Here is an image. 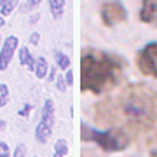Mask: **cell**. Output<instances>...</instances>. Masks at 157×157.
Returning <instances> with one entry per match:
<instances>
[{
    "instance_id": "5b68a950",
    "label": "cell",
    "mask_w": 157,
    "mask_h": 157,
    "mask_svg": "<svg viewBox=\"0 0 157 157\" xmlns=\"http://www.w3.org/2000/svg\"><path fill=\"white\" fill-rule=\"evenodd\" d=\"M100 17L107 28H112L128 19V11L124 4L119 0H105L100 7Z\"/></svg>"
},
{
    "instance_id": "ac0fdd59",
    "label": "cell",
    "mask_w": 157,
    "mask_h": 157,
    "mask_svg": "<svg viewBox=\"0 0 157 157\" xmlns=\"http://www.w3.org/2000/svg\"><path fill=\"white\" fill-rule=\"evenodd\" d=\"M0 157H11V150L6 141H0Z\"/></svg>"
},
{
    "instance_id": "d4e9b609",
    "label": "cell",
    "mask_w": 157,
    "mask_h": 157,
    "mask_svg": "<svg viewBox=\"0 0 157 157\" xmlns=\"http://www.w3.org/2000/svg\"><path fill=\"white\" fill-rule=\"evenodd\" d=\"M4 19H6V17H4V16H0V26H4V23H6Z\"/></svg>"
},
{
    "instance_id": "ffe728a7",
    "label": "cell",
    "mask_w": 157,
    "mask_h": 157,
    "mask_svg": "<svg viewBox=\"0 0 157 157\" xmlns=\"http://www.w3.org/2000/svg\"><path fill=\"white\" fill-rule=\"evenodd\" d=\"M40 2H42V0H26V9H35V7L39 6Z\"/></svg>"
},
{
    "instance_id": "52a82bcc",
    "label": "cell",
    "mask_w": 157,
    "mask_h": 157,
    "mask_svg": "<svg viewBox=\"0 0 157 157\" xmlns=\"http://www.w3.org/2000/svg\"><path fill=\"white\" fill-rule=\"evenodd\" d=\"M19 49V39L16 35H9L7 39H4L2 45H0V72L7 70L9 63L12 61L14 52Z\"/></svg>"
},
{
    "instance_id": "484cf974",
    "label": "cell",
    "mask_w": 157,
    "mask_h": 157,
    "mask_svg": "<svg viewBox=\"0 0 157 157\" xmlns=\"http://www.w3.org/2000/svg\"><path fill=\"white\" fill-rule=\"evenodd\" d=\"M82 157H96V155H91V154H89V155H86V154H84V155H82Z\"/></svg>"
},
{
    "instance_id": "ba28073f",
    "label": "cell",
    "mask_w": 157,
    "mask_h": 157,
    "mask_svg": "<svg viewBox=\"0 0 157 157\" xmlns=\"http://www.w3.org/2000/svg\"><path fill=\"white\" fill-rule=\"evenodd\" d=\"M138 19L143 25H157V0H141V7L138 11Z\"/></svg>"
},
{
    "instance_id": "30bf717a",
    "label": "cell",
    "mask_w": 157,
    "mask_h": 157,
    "mask_svg": "<svg viewBox=\"0 0 157 157\" xmlns=\"http://www.w3.org/2000/svg\"><path fill=\"white\" fill-rule=\"evenodd\" d=\"M65 6H67V0H49L51 16L54 19H61L63 12H65Z\"/></svg>"
},
{
    "instance_id": "9a60e30c",
    "label": "cell",
    "mask_w": 157,
    "mask_h": 157,
    "mask_svg": "<svg viewBox=\"0 0 157 157\" xmlns=\"http://www.w3.org/2000/svg\"><path fill=\"white\" fill-rule=\"evenodd\" d=\"M9 103V87L6 84H0V108H4Z\"/></svg>"
},
{
    "instance_id": "6da1fadb",
    "label": "cell",
    "mask_w": 157,
    "mask_h": 157,
    "mask_svg": "<svg viewBox=\"0 0 157 157\" xmlns=\"http://www.w3.org/2000/svg\"><path fill=\"white\" fill-rule=\"evenodd\" d=\"M101 126L124 129L140 145L157 143V91L145 82H133L94 105Z\"/></svg>"
},
{
    "instance_id": "3957f363",
    "label": "cell",
    "mask_w": 157,
    "mask_h": 157,
    "mask_svg": "<svg viewBox=\"0 0 157 157\" xmlns=\"http://www.w3.org/2000/svg\"><path fill=\"white\" fill-rule=\"evenodd\" d=\"M80 140L87 141V143H94L98 145L103 152L108 154H117V152H124L131 145V136L121 128H108L107 131H100V129L89 128L82 122L80 126Z\"/></svg>"
},
{
    "instance_id": "9c48e42d",
    "label": "cell",
    "mask_w": 157,
    "mask_h": 157,
    "mask_svg": "<svg viewBox=\"0 0 157 157\" xmlns=\"http://www.w3.org/2000/svg\"><path fill=\"white\" fill-rule=\"evenodd\" d=\"M17 58H19V63L23 67H26L30 72H35V63H37V58L32 56L28 47H19L17 51Z\"/></svg>"
},
{
    "instance_id": "7402d4cb",
    "label": "cell",
    "mask_w": 157,
    "mask_h": 157,
    "mask_svg": "<svg viewBox=\"0 0 157 157\" xmlns=\"http://www.w3.org/2000/svg\"><path fill=\"white\" fill-rule=\"evenodd\" d=\"M65 78H67V84H68V86L73 84V72H72V70H67V75H65Z\"/></svg>"
},
{
    "instance_id": "4316f807",
    "label": "cell",
    "mask_w": 157,
    "mask_h": 157,
    "mask_svg": "<svg viewBox=\"0 0 157 157\" xmlns=\"http://www.w3.org/2000/svg\"><path fill=\"white\" fill-rule=\"evenodd\" d=\"M0 45H2V35H0Z\"/></svg>"
},
{
    "instance_id": "4fadbf2b",
    "label": "cell",
    "mask_w": 157,
    "mask_h": 157,
    "mask_svg": "<svg viewBox=\"0 0 157 157\" xmlns=\"http://www.w3.org/2000/svg\"><path fill=\"white\" fill-rule=\"evenodd\" d=\"M54 61H56V67L59 70H68L70 68V58L65 52H61V51H56L54 52Z\"/></svg>"
},
{
    "instance_id": "277c9868",
    "label": "cell",
    "mask_w": 157,
    "mask_h": 157,
    "mask_svg": "<svg viewBox=\"0 0 157 157\" xmlns=\"http://www.w3.org/2000/svg\"><path fill=\"white\" fill-rule=\"evenodd\" d=\"M135 63L143 77L157 78V40L145 44L136 52Z\"/></svg>"
},
{
    "instance_id": "cb8c5ba5",
    "label": "cell",
    "mask_w": 157,
    "mask_h": 157,
    "mask_svg": "<svg viewBox=\"0 0 157 157\" xmlns=\"http://www.w3.org/2000/svg\"><path fill=\"white\" fill-rule=\"evenodd\" d=\"M148 157H157V148H152L150 154H148Z\"/></svg>"
},
{
    "instance_id": "2e32d148",
    "label": "cell",
    "mask_w": 157,
    "mask_h": 157,
    "mask_svg": "<svg viewBox=\"0 0 157 157\" xmlns=\"http://www.w3.org/2000/svg\"><path fill=\"white\" fill-rule=\"evenodd\" d=\"M56 87H58V91H61V93H65V91H67L68 84H67V78L63 77V75L56 77Z\"/></svg>"
},
{
    "instance_id": "44dd1931",
    "label": "cell",
    "mask_w": 157,
    "mask_h": 157,
    "mask_svg": "<svg viewBox=\"0 0 157 157\" xmlns=\"http://www.w3.org/2000/svg\"><path fill=\"white\" fill-rule=\"evenodd\" d=\"M39 40H40V33L33 32V33H32V37H30V44H32V45H37V44H39Z\"/></svg>"
},
{
    "instance_id": "5bb4252c",
    "label": "cell",
    "mask_w": 157,
    "mask_h": 157,
    "mask_svg": "<svg viewBox=\"0 0 157 157\" xmlns=\"http://www.w3.org/2000/svg\"><path fill=\"white\" fill-rule=\"evenodd\" d=\"M68 154V141L67 140H58L56 143H54V154H52V157H65Z\"/></svg>"
},
{
    "instance_id": "e0dca14e",
    "label": "cell",
    "mask_w": 157,
    "mask_h": 157,
    "mask_svg": "<svg viewBox=\"0 0 157 157\" xmlns=\"http://www.w3.org/2000/svg\"><path fill=\"white\" fill-rule=\"evenodd\" d=\"M25 154H26V145L19 143V145L14 148V154H12V157H25Z\"/></svg>"
},
{
    "instance_id": "8fae6325",
    "label": "cell",
    "mask_w": 157,
    "mask_h": 157,
    "mask_svg": "<svg viewBox=\"0 0 157 157\" xmlns=\"http://www.w3.org/2000/svg\"><path fill=\"white\" fill-rule=\"evenodd\" d=\"M35 75L39 78H45L49 75V63L45 58H37V63H35Z\"/></svg>"
},
{
    "instance_id": "7c38bea8",
    "label": "cell",
    "mask_w": 157,
    "mask_h": 157,
    "mask_svg": "<svg viewBox=\"0 0 157 157\" xmlns=\"http://www.w3.org/2000/svg\"><path fill=\"white\" fill-rule=\"evenodd\" d=\"M17 2L19 0H0V16L7 17L9 14H12L17 7Z\"/></svg>"
},
{
    "instance_id": "83f0119b",
    "label": "cell",
    "mask_w": 157,
    "mask_h": 157,
    "mask_svg": "<svg viewBox=\"0 0 157 157\" xmlns=\"http://www.w3.org/2000/svg\"><path fill=\"white\" fill-rule=\"evenodd\" d=\"M33 157H37V155H33Z\"/></svg>"
},
{
    "instance_id": "d6986e66",
    "label": "cell",
    "mask_w": 157,
    "mask_h": 157,
    "mask_svg": "<svg viewBox=\"0 0 157 157\" xmlns=\"http://www.w3.org/2000/svg\"><path fill=\"white\" fill-rule=\"evenodd\" d=\"M32 108H33V107L26 103V105H25V108H23V110H19V115H21V117H28L30 112H32Z\"/></svg>"
},
{
    "instance_id": "603a6c76",
    "label": "cell",
    "mask_w": 157,
    "mask_h": 157,
    "mask_svg": "<svg viewBox=\"0 0 157 157\" xmlns=\"http://www.w3.org/2000/svg\"><path fill=\"white\" fill-rule=\"evenodd\" d=\"M6 126H7V122H6V121H0V133H4V129H6Z\"/></svg>"
},
{
    "instance_id": "7a4b0ae2",
    "label": "cell",
    "mask_w": 157,
    "mask_h": 157,
    "mask_svg": "<svg viewBox=\"0 0 157 157\" xmlns=\"http://www.w3.org/2000/svg\"><path fill=\"white\" fill-rule=\"evenodd\" d=\"M128 63L122 56L103 49L86 47L80 56V89L100 96L113 91L124 78Z\"/></svg>"
},
{
    "instance_id": "8992f818",
    "label": "cell",
    "mask_w": 157,
    "mask_h": 157,
    "mask_svg": "<svg viewBox=\"0 0 157 157\" xmlns=\"http://www.w3.org/2000/svg\"><path fill=\"white\" fill-rule=\"evenodd\" d=\"M52 126H54V103L52 100H45L40 122L35 128V140L39 143H47V140L52 135Z\"/></svg>"
}]
</instances>
